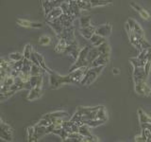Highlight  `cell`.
Wrapping results in <instances>:
<instances>
[{"label":"cell","mask_w":151,"mask_h":142,"mask_svg":"<svg viewBox=\"0 0 151 142\" xmlns=\"http://www.w3.org/2000/svg\"><path fill=\"white\" fill-rule=\"evenodd\" d=\"M104 67H105V65H98V66H94V67H89L80 83L83 85H89L93 83L97 78V76L101 73V71L104 69Z\"/></svg>","instance_id":"cell-1"},{"label":"cell","mask_w":151,"mask_h":142,"mask_svg":"<svg viewBox=\"0 0 151 142\" xmlns=\"http://www.w3.org/2000/svg\"><path fill=\"white\" fill-rule=\"evenodd\" d=\"M89 50H90V46H86V47H84L83 49L80 50L78 58L75 62V64L72 65V67L70 68V72L81 67V66H89V64L87 62V56L89 53Z\"/></svg>","instance_id":"cell-2"},{"label":"cell","mask_w":151,"mask_h":142,"mask_svg":"<svg viewBox=\"0 0 151 142\" xmlns=\"http://www.w3.org/2000/svg\"><path fill=\"white\" fill-rule=\"evenodd\" d=\"M50 73V83L52 88H58L60 86L61 84L63 83H72L71 82V79L68 76H59L53 72H49Z\"/></svg>","instance_id":"cell-3"},{"label":"cell","mask_w":151,"mask_h":142,"mask_svg":"<svg viewBox=\"0 0 151 142\" xmlns=\"http://www.w3.org/2000/svg\"><path fill=\"white\" fill-rule=\"evenodd\" d=\"M88 67L87 66H81L78 69H76L72 72L69 73V77L71 79V82L72 83H78V82H81L82 78L84 77L85 73H86Z\"/></svg>","instance_id":"cell-4"},{"label":"cell","mask_w":151,"mask_h":142,"mask_svg":"<svg viewBox=\"0 0 151 142\" xmlns=\"http://www.w3.org/2000/svg\"><path fill=\"white\" fill-rule=\"evenodd\" d=\"M0 137L4 140H7V141H12V132L11 127H9L8 124H5L3 122V120H1V125H0Z\"/></svg>","instance_id":"cell-5"},{"label":"cell","mask_w":151,"mask_h":142,"mask_svg":"<svg viewBox=\"0 0 151 142\" xmlns=\"http://www.w3.org/2000/svg\"><path fill=\"white\" fill-rule=\"evenodd\" d=\"M135 91L137 94L142 95V96H149L151 94V89L145 80H141L135 83Z\"/></svg>","instance_id":"cell-6"},{"label":"cell","mask_w":151,"mask_h":142,"mask_svg":"<svg viewBox=\"0 0 151 142\" xmlns=\"http://www.w3.org/2000/svg\"><path fill=\"white\" fill-rule=\"evenodd\" d=\"M110 61V53H101L89 65V67H94L98 65H106Z\"/></svg>","instance_id":"cell-7"},{"label":"cell","mask_w":151,"mask_h":142,"mask_svg":"<svg viewBox=\"0 0 151 142\" xmlns=\"http://www.w3.org/2000/svg\"><path fill=\"white\" fill-rule=\"evenodd\" d=\"M133 76H134V82L136 83L141 82V80H145V77L147 75L145 73L144 66H140V67H134Z\"/></svg>","instance_id":"cell-8"},{"label":"cell","mask_w":151,"mask_h":142,"mask_svg":"<svg viewBox=\"0 0 151 142\" xmlns=\"http://www.w3.org/2000/svg\"><path fill=\"white\" fill-rule=\"evenodd\" d=\"M19 26L24 28H42V23H36V22H30L27 20H22V19H18L16 21Z\"/></svg>","instance_id":"cell-9"},{"label":"cell","mask_w":151,"mask_h":142,"mask_svg":"<svg viewBox=\"0 0 151 142\" xmlns=\"http://www.w3.org/2000/svg\"><path fill=\"white\" fill-rule=\"evenodd\" d=\"M130 7H132L134 9H136V12L140 14V16L143 19H145V20H149V18H150L149 13L146 12L145 9H143L141 6H139L138 4H136L135 2H130Z\"/></svg>","instance_id":"cell-10"},{"label":"cell","mask_w":151,"mask_h":142,"mask_svg":"<svg viewBox=\"0 0 151 142\" xmlns=\"http://www.w3.org/2000/svg\"><path fill=\"white\" fill-rule=\"evenodd\" d=\"M96 30V28H93L92 26H89L87 28H80L79 32H80V34H81L85 38V39L90 40V39H91V37L94 34Z\"/></svg>","instance_id":"cell-11"},{"label":"cell","mask_w":151,"mask_h":142,"mask_svg":"<svg viewBox=\"0 0 151 142\" xmlns=\"http://www.w3.org/2000/svg\"><path fill=\"white\" fill-rule=\"evenodd\" d=\"M45 134H47L46 131V127L45 126H40V125H36L34 126V136H33L32 141H37L38 139L42 137V135H45Z\"/></svg>","instance_id":"cell-12"},{"label":"cell","mask_w":151,"mask_h":142,"mask_svg":"<svg viewBox=\"0 0 151 142\" xmlns=\"http://www.w3.org/2000/svg\"><path fill=\"white\" fill-rule=\"evenodd\" d=\"M111 26L110 24H107V25H103L101 27L97 28L94 33L101 35L103 37H107L111 34Z\"/></svg>","instance_id":"cell-13"},{"label":"cell","mask_w":151,"mask_h":142,"mask_svg":"<svg viewBox=\"0 0 151 142\" xmlns=\"http://www.w3.org/2000/svg\"><path fill=\"white\" fill-rule=\"evenodd\" d=\"M63 13V9H61L60 7H55V8H54L53 9H52V11H50L49 13L46 15L47 20H48V21H53L54 19L59 18Z\"/></svg>","instance_id":"cell-14"},{"label":"cell","mask_w":151,"mask_h":142,"mask_svg":"<svg viewBox=\"0 0 151 142\" xmlns=\"http://www.w3.org/2000/svg\"><path fill=\"white\" fill-rule=\"evenodd\" d=\"M42 96V87L41 86H35L30 89L29 95L27 96L28 101H35L38 98Z\"/></svg>","instance_id":"cell-15"},{"label":"cell","mask_w":151,"mask_h":142,"mask_svg":"<svg viewBox=\"0 0 151 142\" xmlns=\"http://www.w3.org/2000/svg\"><path fill=\"white\" fill-rule=\"evenodd\" d=\"M99 54L100 53H99V51L97 49V46H94V47H92V49H90L88 56H87V62H88L89 65L97 58V57L99 56Z\"/></svg>","instance_id":"cell-16"},{"label":"cell","mask_w":151,"mask_h":142,"mask_svg":"<svg viewBox=\"0 0 151 142\" xmlns=\"http://www.w3.org/2000/svg\"><path fill=\"white\" fill-rule=\"evenodd\" d=\"M90 41H91V44L93 46H100L101 44H103L104 42H106V39H105V37H103L101 35L94 33V34L91 37Z\"/></svg>","instance_id":"cell-17"},{"label":"cell","mask_w":151,"mask_h":142,"mask_svg":"<svg viewBox=\"0 0 151 142\" xmlns=\"http://www.w3.org/2000/svg\"><path fill=\"white\" fill-rule=\"evenodd\" d=\"M29 83L31 85V87H35V86H42V77L40 75L37 76H31L29 79Z\"/></svg>","instance_id":"cell-18"},{"label":"cell","mask_w":151,"mask_h":142,"mask_svg":"<svg viewBox=\"0 0 151 142\" xmlns=\"http://www.w3.org/2000/svg\"><path fill=\"white\" fill-rule=\"evenodd\" d=\"M48 24L50 25V27L53 28L57 34L60 35L61 33H63V31L64 30V27H63V25H61L60 23L54 22V21H48Z\"/></svg>","instance_id":"cell-19"},{"label":"cell","mask_w":151,"mask_h":142,"mask_svg":"<svg viewBox=\"0 0 151 142\" xmlns=\"http://www.w3.org/2000/svg\"><path fill=\"white\" fill-rule=\"evenodd\" d=\"M67 46H68L67 42H66L64 39H63V38H61V39L59 41L58 45H57L56 47H55V51H56V52H58V53H63V52L65 51V49H66V47H67Z\"/></svg>","instance_id":"cell-20"},{"label":"cell","mask_w":151,"mask_h":142,"mask_svg":"<svg viewBox=\"0 0 151 142\" xmlns=\"http://www.w3.org/2000/svg\"><path fill=\"white\" fill-rule=\"evenodd\" d=\"M138 116H139V120L141 122V124L142 123H151V117L146 115L142 109H139L138 110Z\"/></svg>","instance_id":"cell-21"},{"label":"cell","mask_w":151,"mask_h":142,"mask_svg":"<svg viewBox=\"0 0 151 142\" xmlns=\"http://www.w3.org/2000/svg\"><path fill=\"white\" fill-rule=\"evenodd\" d=\"M111 2H112V0H91V1H90L92 8L106 6V5L111 4Z\"/></svg>","instance_id":"cell-22"},{"label":"cell","mask_w":151,"mask_h":142,"mask_svg":"<svg viewBox=\"0 0 151 142\" xmlns=\"http://www.w3.org/2000/svg\"><path fill=\"white\" fill-rule=\"evenodd\" d=\"M49 118L50 117H61V118H64V117H69L68 113L67 112H64V111H57V112H53V113H49L46 115Z\"/></svg>","instance_id":"cell-23"},{"label":"cell","mask_w":151,"mask_h":142,"mask_svg":"<svg viewBox=\"0 0 151 142\" xmlns=\"http://www.w3.org/2000/svg\"><path fill=\"white\" fill-rule=\"evenodd\" d=\"M146 62H147V60H141L139 58H134V59H130V63L131 64L134 66V67H140V66H144L146 64Z\"/></svg>","instance_id":"cell-24"},{"label":"cell","mask_w":151,"mask_h":142,"mask_svg":"<svg viewBox=\"0 0 151 142\" xmlns=\"http://www.w3.org/2000/svg\"><path fill=\"white\" fill-rule=\"evenodd\" d=\"M104 122H106V120H97V118H93V120H88L85 122V124H87L89 127H96L98 125H101L103 124Z\"/></svg>","instance_id":"cell-25"},{"label":"cell","mask_w":151,"mask_h":142,"mask_svg":"<svg viewBox=\"0 0 151 142\" xmlns=\"http://www.w3.org/2000/svg\"><path fill=\"white\" fill-rule=\"evenodd\" d=\"M136 34V33H135ZM137 38H138V40H139V43H140V45L141 46L143 47V49H151V45L149 44L148 42H146L145 39H144V37L142 36V35H139V34H136Z\"/></svg>","instance_id":"cell-26"},{"label":"cell","mask_w":151,"mask_h":142,"mask_svg":"<svg viewBox=\"0 0 151 142\" xmlns=\"http://www.w3.org/2000/svg\"><path fill=\"white\" fill-rule=\"evenodd\" d=\"M9 58L12 62H18V61L23 60L25 57H24V54H22V53H19V52H13V53L9 54Z\"/></svg>","instance_id":"cell-27"},{"label":"cell","mask_w":151,"mask_h":142,"mask_svg":"<svg viewBox=\"0 0 151 142\" xmlns=\"http://www.w3.org/2000/svg\"><path fill=\"white\" fill-rule=\"evenodd\" d=\"M32 53H33L32 46L29 45V44L26 45L25 49H24V52H23L24 57H25V58H27V59H29L30 60V57H31V54Z\"/></svg>","instance_id":"cell-28"},{"label":"cell","mask_w":151,"mask_h":142,"mask_svg":"<svg viewBox=\"0 0 151 142\" xmlns=\"http://www.w3.org/2000/svg\"><path fill=\"white\" fill-rule=\"evenodd\" d=\"M79 134H81L83 136H88V135H91V132H90L89 129V126L87 124H83L81 126H79V131H78Z\"/></svg>","instance_id":"cell-29"},{"label":"cell","mask_w":151,"mask_h":142,"mask_svg":"<svg viewBox=\"0 0 151 142\" xmlns=\"http://www.w3.org/2000/svg\"><path fill=\"white\" fill-rule=\"evenodd\" d=\"M97 49L99 51V53H110V46H109L107 42H104L103 44L97 46Z\"/></svg>","instance_id":"cell-30"},{"label":"cell","mask_w":151,"mask_h":142,"mask_svg":"<svg viewBox=\"0 0 151 142\" xmlns=\"http://www.w3.org/2000/svg\"><path fill=\"white\" fill-rule=\"evenodd\" d=\"M51 38L49 36H47V35H42L40 37V39H39V45L41 46H48L51 44Z\"/></svg>","instance_id":"cell-31"},{"label":"cell","mask_w":151,"mask_h":142,"mask_svg":"<svg viewBox=\"0 0 151 142\" xmlns=\"http://www.w3.org/2000/svg\"><path fill=\"white\" fill-rule=\"evenodd\" d=\"M79 24L81 28H87L91 26V19L90 17H81L79 19Z\"/></svg>","instance_id":"cell-32"},{"label":"cell","mask_w":151,"mask_h":142,"mask_svg":"<svg viewBox=\"0 0 151 142\" xmlns=\"http://www.w3.org/2000/svg\"><path fill=\"white\" fill-rule=\"evenodd\" d=\"M77 3L78 5V7L80 8V9H89L90 8H92L91 3L83 1V0H77Z\"/></svg>","instance_id":"cell-33"},{"label":"cell","mask_w":151,"mask_h":142,"mask_svg":"<svg viewBox=\"0 0 151 142\" xmlns=\"http://www.w3.org/2000/svg\"><path fill=\"white\" fill-rule=\"evenodd\" d=\"M41 66L40 65H37L35 64H32V67H31V71H30V74L31 76H37V75H40L41 74Z\"/></svg>","instance_id":"cell-34"},{"label":"cell","mask_w":151,"mask_h":142,"mask_svg":"<svg viewBox=\"0 0 151 142\" xmlns=\"http://www.w3.org/2000/svg\"><path fill=\"white\" fill-rule=\"evenodd\" d=\"M132 31H133L134 33H136V34H139V35H142V36H143V34H144V30H142V28L140 27V25L137 22L134 23V26H133V28H132Z\"/></svg>","instance_id":"cell-35"},{"label":"cell","mask_w":151,"mask_h":142,"mask_svg":"<svg viewBox=\"0 0 151 142\" xmlns=\"http://www.w3.org/2000/svg\"><path fill=\"white\" fill-rule=\"evenodd\" d=\"M15 93V91H11V90H9V91H7V92H5V93H1V101H5L6 99H8V98H9L11 96H12V95Z\"/></svg>","instance_id":"cell-36"},{"label":"cell","mask_w":151,"mask_h":142,"mask_svg":"<svg viewBox=\"0 0 151 142\" xmlns=\"http://www.w3.org/2000/svg\"><path fill=\"white\" fill-rule=\"evenodd\" d=\"M33 136H34V127H28L27 128V139L32 141Z\"/></svg>","instance_id":"cell-37"},{"label":"cell","mask_w":151,"mask_h":142,"mask_svg":"<svg viewBox=\"0 0 151 142\" xmlns=\"http://www.w3.org/2000/svg\"><path fill=\"white\" fill-rule=\"evenodd\" d=\"M99 139L97 138L96 136H93V135H88V136H84V139L83 141L84 142H86V141H98Z\"/></svg>","instance_id":"cell-38"},{"label":"cell","mask_w":151,"mask_h":142,"mask_svg":"<svg viewBox=\"0 0 151 142\" xmlns=\"http://www.w3.org/2000/svg\"><path fill=\"white\" fill-rule=\"evenodd\" d=\"M150 65H151V61H147V62H146V64H145V70L146 75H148V73H149Z\"/></svg>","instance_id":"cell-39"},{"label":"cell","mask_w":151,"mask_h":142,"mask_svg":"<svg viewBox=\"0 0 151 142\" xmlns=\"http://www.w3.org/2000/svg\"><path fill=\"white\" fill-rule=\"evenodd\" d=\"M135 141H145V139H144L143 135H142V134L140 135L135 136Z\"/></svg>","instance_id":"cell-40"},{"label":"cell","mask_w":151,"mask_h":142,"mask_svg":"<svg viewBox=\"0 0 151 142\" xmlns=\"http://www.w3.org/2000/svg\"><path fill=\"white\" fill-rule=\"evenodd\" d=\"M112 73L115 74V75H118V74H119V70H118V68H113L112 69Z\"/></svg>","instance_id":"cell-41"},{"label":"cell","mask_w":151,"mask_h":142,"mask_svg":"<svg viewBox=\"0 0 151 142\" xmlns=\"http://www.w3.org/2000/svg\"><path fill=\"white\" fill-rule=\"evenodd\" d=\"M83 1H86V2H90L91 0H83Z\"/></svg>","instance_id":"cell-42"}]
</instances>
